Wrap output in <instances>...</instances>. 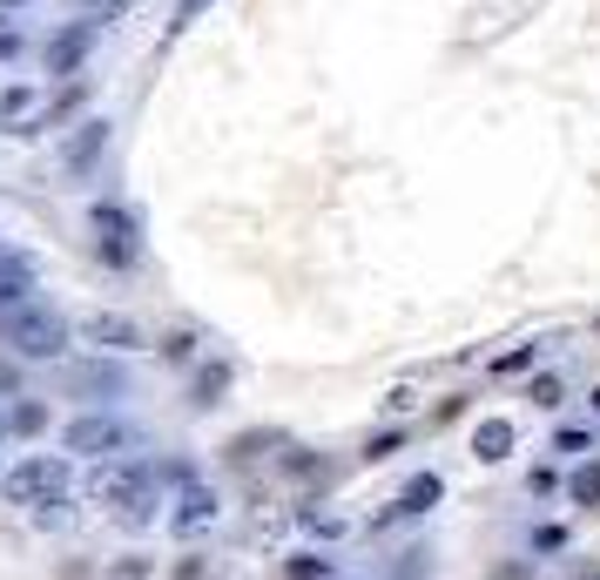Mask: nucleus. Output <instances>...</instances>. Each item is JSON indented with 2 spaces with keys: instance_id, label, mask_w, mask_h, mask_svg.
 <instances>
[{
  "instance_id": "9b49d317",
  "label": "nucleus",
  "mask_w": 600,
  "mask_h": 580,
  "mask_svg": "<svg viewBox=\"0 0 600 580\" xmlns=\"http://www.w3.org/2000/svg\"><path fill=\"white\" fill-rule=\"evenodd\" d=\"M102 142H109V122H81V135L68 142V170H89Z\"/></svg>"
},
{
  "instance_id": "423d86ee",
  "label": "nucleus",
  "mask_w": 600,
  "mask_h": 580,
  "mask_svg": "<svg viewBox=\"0 0 600 580\" xmlns=\"http://www.w3.org/2000/svg\"><path fill=\"white\" fill-rule=\"evenodd\" d=\"M95 243H102V251H109V264H129L135 257V216L122 210V203H95Z\"/></svg>"
},
{
  "instance_id": "f8f14e48",
  "label": "nucleus",
  "mask_w": 600,
  "mask_h": 580,
  "mask_svg": "<svg viewBox=\"0 0 600 580\" xmlns=\"http://www.w3.org/2000/svg\"><path fill=\"white\" fill-rule=\"evenodd\" d=\"M439 492H446V486H439V472H418V479L405 486V500H398V513H425V507H433V500H439Z\"/></svg>"
},
{
  "instance_id": "f3484780",
  "label": "nucleus",
  "mask_w": 600,
  "mask_h": 580,
  "mask_svg": "<svg viewBox=\"0 0 600 580\" xmlns=\"http://www.w3.org/2000/svg\"><path fill=\"white\" fill-rule=\"evenodd\" d=\"M553 452H593V433H580V426H567V433L553 439Z\"/></svg>"
},
{
  "instance_id": "0eeeda50",
  "label": "nucleus",
  "mask_w": 600,
  "mask_h": 580,
  "mask_svg": "<svg viewBox=\"0 0 600 580\" xmlns=\"http://www.w3.org/2000/svg\"><path fill=\"white\" fill-rule=\"evenodd\" d=\"M89 48H95V21H74V28H61V34L48 41V74H81Z\"/></svg>"
},
{
  "instance_id": "ddd939ff",
  "label": "nucleus",
  "mask_w": 600,
  "mask_h": 580,
  "mask_svg": "<svg viewBox=\"0 0 600 580\" xmlns=\"http://www.w3.org/2000/svg\"><path fill=\"white\" fill-rule=\"evenodd\" d=\"M567 492H573L580 507H593V500H600V459H593V466H580V472L567 479Z\"/></svg>"
},
{
  "instance_id": "20e7f679",
  "label": "nucleus",
  "mask_w": 600,
  "mask_h": 580,
  "mask_svg": "<svg viewBox=\"0 0 600 580\" xmlns=\"http://www.w3.org/2000/svg\"><path fill=\"white\" fill-rule=\"evenodd\" d=\"M41 284V257L21 251V243H0V311H21Z\"/></svg>"
},
{
  "instance_id": "f03ea898",
  "label": "nucleus",
  "mask_w": 600,
  "mask_h": 580,
  "mask_svg": "<svg viewBox=\"0 0 600 580\" xmlns=\"http://www.w3.org/2000/svg\"><path fill=\"white\" fill-rule=\"evenodd\" d=\"M0 492H8L14 507H54L61 492H68V459H21L8 479H0Z\"/></svg>"
},
{
  "instance_id": "dca6fc26",
  "label": "nucleus",
  "mask_w": 600,
  "mask_h": 580,
  "mask_svg": "<svg viewBox=\"0 0 600 580\" xmlns=\"http://www.w3.org/2000/svg\"><path fill=\"white\" fill-rule=\"evenodd\" d=\"M0 115H8V122H21V115H34V89H14L8 102H0Z\"/></svg>"
},
{
  "instance_id": "412c9836",
  "label": "nucleus",
  "mask_w": 600,
  "mask_h": 580,
  "mask_svg": "<svg viewBox=\"0 0 600 580\" xmlns=\"http://www.w3.org/2000/svg\"><path fill=\"white\" fill-rule=\"evenodd\" d=\"M109 580H149V560H122V567H115Z\"/></svg>"
},
{
  "instance_id": "6ab92c4d",
  "label": "nucleus",
  "mask_w": 600,
  "mask_h": 580,
  "mask_svg": "<svg viewBox=\"0 0 600 580\" xmlns=\"http://www.w3.org/2000/svg\"><path fill=\"white\" fill-rule=\"evenodd\" d=\"M533 358H540V345H520V352H506V358H499V365H492V372H527V365H533Z\"/></svg>"
},
{
  "instance_id": "aec40b11",
  "label": "nucleus",
  "mask_w": 600,
  "mask_h": 580,
  "mask_svg": "<svg viewBox=\"0 0 600 580\" xmlns=\"http://www.w3.org/2000/svg\"><path fill=\"white\" fill-rule=\"evenodd\" d=\"M533 405H560V378H533Z\"/></svg>"
},
{
  "instance_id": "6e6552de",
  "label": "nucleus",
  "mask_w": 600,
  "mask_h": 580,
  "mask_svg": "<svg viewBox=\"0 0 600 580\" xmlns=\"http://www.w3.org/2000/svg\"><path fill=\"white\" fill-rule=\"evenodd\" d=\"M216 513H223V507H216L210 486H183V500H176V513H169V527H176L183 540H196L203 527H216Z\"/></svg>"
},
{
  "instance_id": "2eb2a0df",
  "label": "nucleus",
  "mask_w": 600,
  "mask_h": 580,
  "mask_svg": "<svg viewBox=\"0 0 600 580\" xmlns=\"http://www.w3.org/2000/svg\"><path fill=\"white\" fill-rule=\"evenodd\" d=\"M291 580H330V560H317V553H297V560H291Z\"/></svg>"
},
{
  "instance_id": "393cba45",
  "label": "nucleus",
  "mask_w": 600,
  "mask_h": 580,
  "mask_svg": "<svg viewBox=\"0 0 600 580\" xmlns=\"http://www.w3.org/2000/svg\"><path fill=\"white\" fill-rule=\"evenodd\" d=\"M0 479H8V472H0Z\"/></svg>"
},
{
  "instance_id": "b1692460",
  "label": "nucleus",
  "mask_w": 600,
  "mask_h": 580,
  "mask_svg": "<svg viewBox=\"0 0 600 580\" xmlns=\"http://www.w3.org/2000/svg\"><path fill=\"white\" fill-rule=\"evenodd\" d=\"M0 8H21V0H0Z\"/></svg>"
},
{
  "instance_id": "1a4fd4ad",
  "label": "nucleus",
  "mask_w": 600,
  "mask_h": 580,
  "mask_svg": "<svg viewBox=\"0 0 600 580\" xmlns=\"http://www.w3.org/2000/svg\"><path fill=\"white\" fill-rule=\"evenodd\" d=\"M89 338L109 345V352H135V345H142V330H135L129 317H115V311H95V317H89Z\"/></svg>"
},
{
  "instance_id": "39448f33",
  "label": "nucleus",
  "mask_w": 600,
  "mask_h": 580,
  "mask_svg": "<svg viewBox=\"0 0 600 580\" xmlns=\"http://www.w3.org/2000/svg\"><path fill=\"white\" fill-rule=\"evenodd\" d=\"M61 446H68V452H81V459H122L129 426H122V419H74V426L61 433Z\"/></svg>"
},
{
  "instance_id": "9d476101",
  "label": "nucleus",
  "mask_w": 600,
  "mask_h": 580,
  "mask_svg": "<svg viewBox=\"0 0 600 580\" xmlns=\"http://www.w3.org/2000/svg\"><path fill=\"white\" fill-rule=\"evenodd\" d=\"M472 452L492 466V459H506L512 452V419H479V433H472Z\"/></svg>"
},
{
  "instance_id": "f257e3e1",
  "label": "nucleus",
  "mask_w": 600,
  "mask_h": 580,
  "mask_svg": "<svg viewBox=\"0 0 600 580\" xmlns=\"http://www.w3.org/2000/svg\"><path fill=\"white\" fill-rule=\"evenodd\" d=\"M89 500L109 507V513H122L129 527H149L155 520V492H149V472L135 459H102L89 472Z\"/></svg>"
},
{
  "instance_id": "4be33fe9",
  "label": "nucleus",
  "mask_w": 600,
  "mask_h": 580,
  "mask_svg": "<svg viewBox=\"0 0 600 580\" xmlns=\"http://www.w3.org/2000/svg\"><path fill=\"white\" fill-rule=\"evenodd\" d=\"M203 8H210V0H183V8H176V28H190V21H196Z\"/></svg>"
},
{
  "instance_id": "5701e85b",
  "label": "nucleus",
  "mask_w": 600,
  "mask_h": 580,
  "mask_svg": "<svg viewBox=\"0 0 600 580\" xmlns=\"http://www.w3.org/2000/svg\"><path fill=\"white\" fill-rule=\"evenodd\" d=\"M0 446H8V419H0Z\"/></svg>"
},
{
  "instance_id": "7ed1b4c3",
  "label": "nucleus",
  "mask_w": 600,
  "mask_h": 580,
  "mask_svg": "<svg viewBox=\"0 0 600 580\" xmlns=\"http://www.w3.org/2000/svg\"><path fill=\"white\" fill-rule=\"evenodd\" d=\"M8 345H14L21 358L48 365V358L68 352V317H54V311H21V317L8 324Z\"/></svg>"
},
{
  "instance_id": "a211bd4d",
  "label": "nucleus",
  "mask_w": 600,
  "mask_h": 580,
  "mask_svg": "<svg viewBox=\"0 0 600 580\" xmlns=\"http://www.w3.org/2000/svg\"><path fill=\"white\" fill-rule=\"evenodd\" d=\"M41 426H48L41 405H14V433H41Z\"/></svg>"
},
{
  "instance_id": "4468645a",
  "label": "nucleus",
  "mask_w": 600,
  "mask_h": 580,
  "mask_svg": "<svg viewBox=\"0 0 600 580\" xmlns=\"http://www.w3.org/2000/svg\"><path fill=\"white\" fill-rule=\"evenodd\" d=\"M304 527H311L317 540H337V533H352V520H337V513H304Z\"/></svg>"
}]
</instances>
